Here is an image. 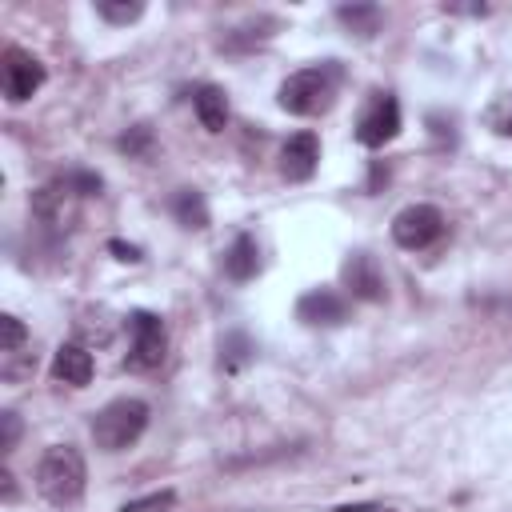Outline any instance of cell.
Returning <instances> with one entry per match:
<instances>
[{"mask_svg":"<svg viewBox=\"0 0 512 512\" xmlns=\"http://www.w3.org/2000/svg\"><path fill=\"white\" fill-rule=\"evenodd\" d=\"M128 328H132V348L124 356V368L128 372H152V368H160V360L168 352V332H164L160 316L132 312L128 316Z\"/></svg>","mask_w":512,"mask_h":512,"instance_id":"4","label":"cell"},{"mask_svg":"<svg viewBox=\"0 0 512 512\" xmlns=\"http://www.w3.org/2000/svg\"><path fill=\"white\" fill-rule=\"evenodd\" d=\"M0 76H4V96H8L12 104H24L28 96L40 92V84H44V64H40L32 52H24V48H4V68H0Z\"/></svg>","mask_w":512,"mask_h":512,"instance_id":"6","label":"cell"},{"mask_svg":"<svg viewBox=\"0 0 512 512\" xmlns=\"http://www.w3.org/2000/svg\"><path fill=\"white\" fill-rule=\"evenodd\" d=\"M336 512H368V504H344V508H336Z\"/></svg>","mask_w":512,"mask_h":512,"instance_id":"24","label":"cell"},{"mask_svg":"<svg viewBox=\"0 0 512 512\" xmlns=\"http://www.w3.org/2000/svg\"><path fill=\"white\" fill-rule=\"evenodd\" d=\"M256 268H260L256 236L240 232V236L228 244V252H224V272H228L232 280H252V276H256Z\"/></svg>","mask_w":512,"mask_h":512,"instance_id":"13","label":"cell"},{"mask_svg":"<svg viewBox=\"0 0 512 512\" xmlns=\"http://www.w3.org/2000/svg\"><path fill=\"white\" fill-rule=\"evenodd\" d=\"M336 16L356 32V36H372L380 28V8L376 4H344L336 8Z\"/></svg>","mask_w":512,"mask_h":512,"instance_id":"16","label":"cell"},{"mask_svg":"<svg viewBox=\"0 0 512 512\" xmlns=\"http://www.w3.org/2000/svg\"><path fill=\"white\" fill-rule=\"evenodd\" d=\"M148 144H152V132H148L144 124H136L128 136H120V148H124L128 156H144V152H148Z\"/></svg>","mask_w":512,"mask_h":512,"instance_id":"20","label":"cell"},{"mask_svg":"<svg viewBox=\"0 0 512 512\" xmlns=\"http://www.w3.org/2000/svg\"><path fill=\"white\" fill-rule=\"evenodd\" d=\"M0 448L4 452H12L16 448V440H20V420H16V412H0Z\"/></svg>","mask_w":512,"mask_h":512,"instance_id":"21","label":"cell"},{"mask_svg":"<svg viewBox=\"0 0 512 512\" xmlns=\"http://www.w3.org/2000/svg\"><path fill=\"white\" fill-rule=\"evenodd\" d=\"M440 232H444V212L436 204H408L392 220V240L408 252H420V248L436 244Z\"/></svg>","mask_w":512,"mask_h":512,"instance_id":"5","label":"cell"},{"mask_svg":"<svg viewBox=\"0 0 512 512\" xmlns=\"http://www.w3.org/2000/svg\"><path fill=\"white\" fill-rule=\"evenodd\" d=\"M112 252H120V260H140V252H136L132 244H120V240L112 244Z\"/></svg>","mask_w":512,"mask_h":512,"instance_id":"23","label":"cell"},{"mask_svg":"<svg viewBox=\"0 0 512 512\" xmlns=\"http://www.w3.org/2000/svg\"><path fill=\"white\" fill-rule=\"evenodd\" d=\"M272 28H276V20H268V16H260V20H248V24H240V28H232V32L224 36V48H232V52H244V48L260 44V40H268V36H272Z\"/></svg>","mask_w":512,"mask_h":512,"instance_id":"15","label":"cell"},{"mask_svg":"<svg viewBox=\"0 0 512 512\" xmlns=\"http://www.w3.org/2000/svg\"><path fill=\"white\" fill-rule=\"evenodd\" d=\"M332 96H336V72L332 68H300V72H292L284 84H280V108L284 112H292V116H316V112H324L328 104H332Z\"/></svg>","mask_w":512,"mask_h":512,"instance_id":"3","label":"cell"},{"mask_svg":"<svg viewBox=\"0 0 512 512\" xmlns=\"http://www.w3.org/2000/svg\"><path fill=\"white\" fill-rule=\"evenodd\" d=\"M84 488H88V464H84L80 448L52 444L36 464V492L52 508H72L84 500Z\"/></svg>","mask_w":512,"mask_h":512,"instance_id":"1","label":"cell"},{"mask_svg":"<svg viewBox=\"0 0 512 512\" xmlns=\"http://www.w3.org/2000/svg\"><path fill=\"white\" fill-rule=\"evenodd\" d=\"M148 428V404L136 400V396H120L112 404H104L96 416H92V440L96 448L104 452H124L132 448Z\"/></svg>","mask_w":512,"mask_h":512,"instance_id":"2","label":"cell"},{"mask_svg":"<svg viewBox=\"0 0 512 512\" xmlns=\"http://www.w3.org/2000/svg\"><path fill=\"white\" fill-rule=\"evenodd\" d=\"M296 316L312 328H336V324L348 320V300L332 288H312L296 300Z\"/></svg>","mask_w":512,"mask_h":512,"instance_id":"9","label":"cell"},{"mask_svg":"<svg viewBox=\"0 0 512 512\" xmlns=\"http://www.w3.org/2000/svg\"><path fill=\"white\" fill-rule=\"evenodd\" d=\"M220 352H228V368H236L240 360H248V340L236 332V336H228V340L220 344Z\"/></svg>","mask_w":512,"mask_h":512,"instance_id":"22","label":"cell"},{"mask_svg":"<svg viewBox=\"0 0 512 512\" xmlns=\"http://www.w3.org/2000/svg\"><path fill=\"white\" fill-rule=\"evenodd\" d=\"M340 280L344 288L352 292V300H364V304H380L384 300V272L380 264L368 256V252H352L344 264H340Z\"/></svg>","mask_w":512,"mask_h":512,"instance_id":"8","label":"cell"},{"mask_svg":"<svg viewBox=\"0 0 512 512\" xmlns=\"http://www.w3.org/2000/svg\"><path fill=\"white\" fill-rule=\"evenodd\" d=\"M192 108H196V116H200V124H204L208 132H224V124H228V96H224V88H216V84H196Z\"/></svg>","mask_w":512,"mask_h":512,"instance_id":"12","label":"cell"},{"mask_svg":"<svg viewBox=\"0 0 512 512\" xmlns=\"http://www.w3.org/2000/svg\"><path fill=\"white\" fill-rule=\"evenodd\" d=\"M316 164H320V140L312 132H296V136L284 140V148H280V172H284V180H296V184L300 180H312Z\"/></svg>","mask_w":512,"mask_h":512,"instance_id":"10","label":"cell"},{"mask_svg":"<svg viewBox=\"0 0 512 512\" xmlns=\"http://www.w3.org/2000/svg\"><path fill=\"white\" fill-rule=\"evenodd\" d=\"M52 376L68 388H84L92 380V352L84 344H60L52 356Z\"/></svg>","mask_w":512,"mask_h":512,"instance_id":"11","label":"cell"},{"mask_svg":"<svg viewBox=\"0 0 512 512\" xmlns=\"http://www.w3.org/2000/svg\"><path fill=\"white\" fill-rule=\"evenodd\" d=\"M396 132H400V104L392 96H376L356 120V140L364 148H384Z\"/></svg>","mask_w":512,"mask_h":512,"instance_id":"7","label":"cell"},{"mask_svg":"<svg viewBox=\"0 0 512 512\" xmlns=\"http://www.w3.org/2000/svg\"><path fill=\"white\" fill-rule=\"evenodd\" d=\"M172 212H176V220H180L184 228H208V204H204V196H200V192H192V188L176 192Z\"/></svg>","mask_w":512,"mask_h":512,"instance_id":"14","label":"cell"},{"mask_svg":"<svg viewBox=\"0 0 512 512\" xmlns=\"http://www.w3.org/2000/svg\"><path fill=\"white\" fill-rule=\"evenodd\" d=\"M508 132H512V116H508Z\"/></svg>","mask_w":512,"mask_h":512,"instance_id":"25","label":"cell"},{"mask_svg":"<svg viewBox=\"0 0 512 512\" xmlns=\"http://www.w3.org/2000/svg\"><path fill=\"white\" fill-rule=\"evenodd\" d=\"M24 324L16 320V316H0V352L4 356H12V352H20V344H24Z\"/></svg>","mask_w":512,"mask_h":512,"instance_id":"19","label":"cell"},{"mask_svg":"<svg viewBox=\"0 0 512 512\" xmlns=\"http://www.w3.org/2000/svg\"><path fill=\"white\" fill-rule=\"evenodd\" d=\"M172 504H176V492L164 488V492H148V496H140V500H128L120 512H164V508H172Z\"/></svg>","mask_w":512,"mask_h":512,"instance_id":"18","label":"cell"},{"mask_svg":"<svg viewBox=\"0 0 512 512\" xmlns=\"http://www.w3.org/2000/svg\"><path fill=\"white\" fill-rule=\"evenodd\" d=\"M96 12H100L108 24H132V20L144 16V4H140V0H132V4H128V0H100Z\"/></svg>","mask_w":512,"mask_h":512,"instance_id":"17","label":"cell"}]
</instances>
